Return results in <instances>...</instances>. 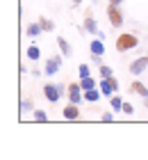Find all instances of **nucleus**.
I'll return each instance as SVG.
<instances>
[{"mask_svg": "<svg viewBox=\"0 0 148 160\" xmlns=\"http://www.w3.org/2000/svg\"><path fill=\"white\" fill-rule=\"evenodd\" d=\"M27 57H30L32 62H36V60H39V48H36V46H30V48H27Z\"/></svg>", "mask_w": 148, "mask_h": 160, "instance_id": "a211bd4d", "label": "nucleus"}, {"mask_svg": "<svg viewBox=\"0 0 148 160\" xmlns=\"http://www.w3.org/2000/svg\"><path fill=\"white\" fill-rule=\"evenodd\" d=\"M80 85H82V89L87 92V89H93V87H96V80L91 76H89V78H80Z\"/></svg>", "mask_w": 148, "mask_h": 160, "instance_id": "dca6fc26", "label": "nucleus"}, {"mask_svg": "<svg viewBox=\"0 0 148 160\" xmlns=\"http://www.w3.org/2000/svg\"><path fill=\"white\" fill-rule=\"evenodd\" d=\"M98 71H100V76H103V78H112V69H109L107 64H100Z\"/></svg>", "mask_w": 148, "mask_h": 160, "instance_id": "aec40b11", "label": "nucleus"}, {"mask_svg": "<svg viewBox=\"0 0 148 160\" xmlns=\"http://www.w3.org/2000/svg\"><path fill=\"white\" fill-rule=\"evenodd\" d=\"M89 50H91V55H103V53H105V41L96 37L91 43H89Z\"/></svg>", "mask_w": 148, "mask_h": 160, "instance_id": "1a4fd4ad", "label": "nucleus"}, {"mask_svg": "<svg viewBox=\"0 0 148 160\" xmlns=\"http://www.w3.org/2000/svg\"><path fill=\"white\" fill-rule=\"evenodd\" d=\"M144 105H146V108H148V98H144Z\"/></svg>", "mask_w": 148, "mask_h": 160, "instance_id": "cd10ccee", "label": "nucleus"}, {"mask_svg": "<svg viewBox=\"0 0 148 160\" xmlns=\"http://www.w3.org/2000/svg\"><path fill=\"white\" fill-rule=\"evenodd\" d=\"M64 94V85H46L43 87V96H46L50 103H57Z\"/></svg>", "mask_w": 148, "mask_h": 160, "instance_id": "7ed1b4c3", "label": "nucleus"}, {"mask_svg": "<svg viewBox=\"0 0 148 160\" xmlns=\"http://www.w3.org/2000/svg\"><path fill=\"white\" fill-rule=\"evenodd\" d=\"M39 23H41V28H43V32H53L55 30V23L50 18H46V16H39Z\"/></svg>", "mask_w": 148, "mask_h": 160, "instance_id": "2eb2a0df", "label": "nucleus"}, {"mask_svg": "<svg viewBox=\"0 0 148 160\" xmlns=\"http://www.w3.org/2000/svg\"><path fill=\"white\" fill-rule=\"evenodd\" d=\"M71 2H73V5H80V0H71Z\"/></svg>", "mask_w": 148, "mask_h": 160, "instance_id": "bb28decb", "label": "nucleus"}, {"mask_svg": "<svg viewBox=\"0 0 148 160\" xmlns=\"http://www.w3.org/2000/svg\"><path fill=\"white\" fill-rule=\"evenodd\" d=\"M82 30H87L89 34H96V37H98L100 34V30H98V25H96V21L89 16V18H84V25H82Z\"/></svg>", "mask_w": 148, "mask_h": 160, "instance_id": "9d476101", "label": "nucleus"}, {"mask_svg": "<svg viewBox=\"0 0 148 160\" xmlns=\"http://www.w3.org/2000/svg\"><path fill=\"white\" fill-rule=\"evenodd\" d=\"M59 67H62V57L55 55V57H48V60H46V69H43V71H46V76H55L59 71Z\"/></svg>", "mask_w": 148, "mask_h": 160, "instance_id": "423d86ee", "label": "nucleus"}, {"mask_svg": "<svg viewBox=\"0 0 148 160\" xmlns=\"http://www.w3.org/2000/svg\"><path fill=\"white\" fill-rule=\"evenodd\" d=\"M112 110H114V112L123 110V101H121V96H112Z\"/></svg>", "mask_w": 148, "mask_h": 160, "instance_id": "f3484780", "label": "nucleus"}, {"mask_svg": "<svg viewBox=\"0 0 148 160\" xmlns=\"http://www.w3.org/2000/svg\"><path fill=\"white\" fill-rule=\"evenodd\" d=\"M107 16H109V23H112L114 28L123 25V14H121V9H118V5H109L107 7Z\"/></svg>", "mask_w": 148, "mask_h": 160, "instance_id": "39448f33", "label": "nucleus"}, {"mask_svg": "<svg viewBox=\"0 0 148 160\" xmlns=\"http://www.w3.org/2000/svg\"><path fill=\"white\" fill-rule=\"evenodd\" d=\"M112 119H114L112 112H105V114H103V121H112Z\"/></svg>", "mask_w": 148, "mask_h": 160, "instance_id": "393cba45", "label": "nucleus"}, {"mask_svg": "<svg viewBox=\"0 0 148 160\" xmlns=\"http://www.w3.org/2000/svg\"><path fill=\"white\" fill-rule=\"evenodd\" d=\"M78 73H80V78H89L91 76V71H89V64H80V69H78Z\"/></svg>", "mask_w": 148, "mask_h": 160, "instance_id": "6ab92c4d", "label": "nucleus"}, {"mask_svg": "<svg viewBox=\"0 0 148 160\" xmlns=\"http://www.w3.org/2000/svg\"><path fill=\"white\" fill-rule=\"evenodd\" d=\"M137 34H132V32H125V34H118V39H116V50L118 53H125V50H132V48H137Z\"/></svg>", "mask_w": 148, "mask_h": 160, "instance_id": "f257e3e1", "label": "nucleus"}, {"mask_svg": "<svg viewBox=\"0 0 148 160\" xmlns=\"http://www.w3.org/2000/svg\"><path fill=\"white\" fill-rule=\"evenodd\" d=\"M100 94L103 92H98L96 87H93V89H87L84 92V101H87V103H96V101H100Z\"/></svg>", "mask_w": 148, "mask_h": 160, "instance_id": "f8f14e48", "label": "nucleus"}, {"mask_svg": "<svg viewBox=\"0 0 148 160\" xmlns=\"http://www.w3.org/2000/svg\"><path fill=\"white\" fill-rule=\"evenodd\" d=\"M57 46H59V50L64 53V57H71L73 53H71V43L66 41L64 37H57Z\"/></svg>", "mask_w": 148, "mask_h": 160, "instance_id": "9b49d317", "label": "nucleus"}, {"mask_svg": "<svg viewBox=\"0 0 148 160\" xmlns=\"http://www.w3.org/2000/svg\"><path fill=\"white\" fill-rule=\"evenodd\" d=\"M118 89V82L112 78H100V92H103V96H112V94Z\"/></svg>", "mask_w": 148, "mask_h": 160, "instance_id": "20e7f679", "label": "nucleus"}, {"mask_svg": "<svg viewBox=\"0 0 148 160\" xmlns=\"http://www.w3.org/2000/svg\"><path fill=\"white\" fill-rule=\"evenodd\" d=\"M123 0H109V5H121Z\"/></svg>", "mask_w": 148, "mask_h": 160, "instance_id": "a878e982", "label": "nucleus"}, {"mask_svg": "<svg viewBox=\"0 0 148 160\" xmlns=\"http://www.w3.org/2000/svg\"><path fill=\"white\" fill-rule=\"evenodd\" d=\"M91 64H96V67H100V55H91Z\"/></svg>", "mask_w": 148, "mask_h": 160, "instance_id": "b1692460", "label": "nucleus"}, {"mask_svg": "<svg viewBox=\"0 0 148 160\" xmlns=\"http://www.w3.org/2000/svg\"><path fill=\"white\" fill-rule=\"evenodd\" d=\"M130 89L135 92V94H139V96H144V98H148V89H146V87H144L141 82H139V80H135V82H132V87H130Z\"/></svg>", "mask_w": 148, "mask_h": 160, "instance_id": "4468645a", "label": "nucleus"}, {"mask_svg": "<svg viewBox=\"0 0 148 160\" xmlns=\"http://www.w3.org/2000/svg\"><path fill=\"white\" fill-rule=\"evenodd\" d=\"M34 121H48V114L46 112H43V110H34Z\"/></svg>", "mask_w": 148, "mask_h": 160, "instance_id": "412c9836", "label": "nucleus"}, {"mask_svg": "<svg viewBox=\"0 0 148 160\" xmlns=\"http://www.w3.org/2000/svg\"><path fill=\"white\" fill-rule=\"evenodd\" d=\"M148 69V55H144V57H139V60H135L130 64V73H135V76H139V73H144V71Z\"/></svg>", "mask_w": 148, "mask_h": 160, "instance_id": "0eeeda50", "label": "nucleus"}, {"mask_svg": "<svg viewBox=\"0 0 148 160\" xmlns=\"http://www.w3.org/2000/svg\"><path fill=\"white\" fill-rule=\"evenodd\" d=\"M32 108H34L32 101H23V103H21V110H23V112H25V110H32Z\"/></svg>", "mask_w": 148, "mask_h": 160, "instance_id": "4be33fe9", "label": "nucleus"}, {"mask_svg": "<svg viewBox=\"0 0 148 160\" xmlns=\"http://www.w3.org/2000/svg\"><path fill=\"white\" fill-rule=\"evenodd\" d=\"M123 112L125 114H135V108H132L130 103H123Z\"/></svg>", "mask_w": 148, "mask_h": 160, "instance_id": "5701e85b", "label": "nucleus"}, {"mask_svg": "<svg viewBox=\"0 0 148 160\" xmlns=\"http://www.w3.org/2000/svg\"><path fill=\"white\" fill-rule=\"evenodd\" d=\"M43 32V28H41V23H39V21H36V23H30L27 25V37H39V34Z\"/></svg>", "mask_w": 148, "mask_h": 160, "instance_id": "ddd939ff", "label": "nucleus"}, {"mask_svg": "<svg viewBox=\"0 0 148 160\" xmlns=\"http://www.w3.org/2000/svg\"><path fill=\"white\" fill-rule=\"evenodd\" d=\"M62 117L69 119V121L78 119V117H80V108H78V103H71V101H69V105L62 108Z\"/></svg>", "mask_w": 148, "mask_h": 160, "instance_id": "6e6552de", "label": "nucleus"}, {"mask_svg": "<svg viewBox=\"0 0 148 160\" xmlns=\"http://www.w3.org/2000/svg\"><path fill=\"white\" fill-rule=\"evenodd\" d=\"M84 89H82V85L80 82H71L69 87H66V94H69V101L71 103H82V98H84V94H82Z\"/></svg>", "mask_w": 148, "mask_h": 160, "instance_id": "f03ea898", "label": "nucleus"}]
</instances>
